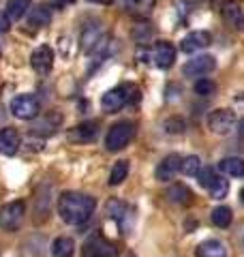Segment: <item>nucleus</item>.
<instances>
[{"label":"nucleus","instance_id":"15","mask_svg":"<svg viewBox=\"0 0 244 257\" xmlns=\"http://www.w3.org/2000/svg\"><path fill=\"white\" fill-rule=\"evenodd\" d=\"M154 62H157L159 69H169L174 67L176 62V47L167 41H161L157 47H154Z\"/></svg>","mask_w":244,"mask_h":257},{"label":"nucleus","instance_id":"1","mask_svg":"<svg viewBox=\"0 0 244 257\" xmlns=\"http://www.w3.org/2000/svg\"><path fill=\"white\" fill-rule=\"evenodd\" d=\"M94 197L86 195V193H75L67 191L58 197V212L60 219L69 225H81L86 223L94 212Z\"/></svg>","mask_w":244,"mask_h":257},{"label":"nucleus","instance_id":"17","mask_svg":"<svg viewBox=\"0 0 244 257\" xmlns=\"http://www.w3.org/2000/svg\"><path fill=\"white\" fill-rule=\"evenodd\" d=\"M195 257H227V248L218 240H203L195 248Z\"/></svg>","mask_w":244,"mask_h":257},{"label":"nucleus","instance_id":"34","mask_svg":"<svg viewBox=\"0 0 244 257\" xmlns=\"http://www.w3.org/2000/svg\"><path fill=\"white\" fill-rule=\"evenodd\" d=\"M88 3H94V5H111L113 0H88Z\"/></svg>","mask_w":244,"mask_h":257},{"label":"nucleus","instance_id":"13","mask_svg":"<svg viewBox=\"0 0 244 257\" xmlns=\"http://www.w3.org/2000/svg\"><path fill=\"white\" fill-rule=\"evenodd\" d=\"M180 163H182L180 155H167L157 167V180H161V182L174 180V176L180 172Z\"/></svg>","mask_w":244,"mask_h":257},{"label":"nucleus","instance_id":"16","mask_svg":"<svg viewBox=\"0 0 244 257\" xmlns=\"http://www.w3.org/2000/svg\"><path fill=\"white\" fill-rule=\"evenodd\" d=\"M99 39H101L99 24H88V26H84V30H81V39H79L81 50H84L86 54H90L94 50V45L99 43Z\"/></svg>","mask_w":244,"mask_h":257},{"label":"nucleus","instance_id":"29","mask_svg":"<svg viewBox=\"0 0 244 257\" xmlns=\"http://www.w3.org/2000/svg\"><path fill=\"white\" fill-rule=\"evenodd\" d=\"M163 128L169 133V135H178V133H184V128H186V122L182 118H178V116H174V118H167L165 120V124H163Z\"/></svg>","mask_w":244,"mask_h":257},{"label":"nucleus","instance_id":"33","mask_svg":"<svg viewBox=\"0 0 244 257\" xmlns=\"http://www.w3.org/2000/svg\"><path fill=\"white\" fill-rule=\"evenodd\" d=\"M54 3L58 5V7H67V5H73L75 0H54Z\"/></svg>","mask_w":244,"mask_h":257},{"label":"nucleus","instance_id":"5","mask_svg":"<svg viewBox=\"0 0 244 257\" xmlns=\"http://www.w3.org/2000/svg\"><path fill=\"white\" fill-rule=\"evenodd\" d=\"M26 214V204L24 202H11L0 208V227L7 231H15L20 229V225Z\"/></svg>","mask_w":244,"mask_h":257},{"label":"nucleus","instance_id":"25","mask_svg":"<svg viewBox=\"0 0 244 257\" xmlns=\"http://www.w3.org/2000/svg\"><path fill=\"white\" fill-rule=\"evenodd\" d=\"M231 219H233L231 208L218 206V208H214V210H212V223L216 225V227H229V225H231Z\"/></svg>","mask_w":244,"mask_h":257},{"label":"nucleus","instance_id":"21","mask_svg":"<svg viewBox=\"0 0 244 257\" xmlns=\"http://www.w3.org/2000/svg\"><path fill=\"white\" fill-rule=\"evenodd\" d=\"M28 9H30V0H9L7 3V18H9L11 22H15V20H22L24 15L28 13Z\"/></svg>","mask_w":244,"mask_h":257},{"label":"nucleus","instance_id":"32","mask_svg":"<svg viewBox=\"0 0 244 257\" xmlns=\"http://www.w3.org/2000/svg\"><path fill=\"white\" fill-rule=\"evenodd\" d=\"M11 28V20L7 18L5 13H0V35H3V32H7Z\"/></svg>","mask_w":244,"mask_h":257},{"label":"nucleus","instance_id":"19","mask_svg":"<svg viewBox=\"0 0 244 257\" xmlns=\"http://www.w3.org/2000/svg\"><path fill=\"white\" fill-rule=\"evenodd\" d=\"M218 170L227 176H235V178H242L244 176V161L238 157H227L218 163Z\"/></svg>","mask_w":244,"mask_h":257},{"label":"nucleus","instance_id":"7","mask_svg":"<svg viewBox=\"0 0 244 257\" xmlns=\"http://www.w3.org/2000/svg\"><path fill=\"white\" fill-rule=\"evenodd\" d=\"M235 124V114L231 109H214L208 116V128L216 135H227L231 133V128Z\"/></svg>","mask_w":244,"mask_h":257},{"label":"nucleus","instance_id":"20","mask_svg":"<svg viewBox=\"0 0 244 257\" xmlns=\"http://www.w3.org/2000/svg\"><path fill=\"white\" fill-rule=\"evenodd\" d=\"M73 253H75V242H73L71 238L60 236V238L54 240V244H52L54 257H73Z\"/></svg>","mask_w":244,"mask_h":257},{"label":"nucleus","instance_id":"35","mask_svg":"<svg viewBox=\"0 0 244 257\" xmlns=\"http://www.w3.org/2000/svg\"><path fill=\"white\" fill-rule=\"evenodd\" d=\"M240 135H242V138H244V120H242V122H240Z\"/></svg>","mask_w":244,"mask_h":257},{"label":"nucleus","instance_id":"36","mask_svg":"<svg viewBox=\"0 0 244 257\" xmlns=\"http://www.w3.org/2000/svg\"><path fill=\"white\" fill-rule=\"evenodd\" d=\"M242 202H244V191H242Z\"/></svg>","mask_w":244,"mask_h":257},{"label":"nucleus","instance_id":"8","mask_svg":"<svg viewBox=\"0 0 244 257\" xmlns=\"http://www.w3.org/2000/svg\"><path fill=\"white\" fill-rule=\"evenodd\" d=\"M212 43V35L206 30H195L191 35H186L182 41H180V52L184 54H193L197 50H203V47H208Z\"/></svg>","mask_w":244,"mask_h":257},{"label":"nucleus","instance_id":"14","mask_svg":"<svg viewBox=\"0 0 244 257\" xmlns=\"http://www.w3.org/2000/svg\"><path fill=\"white\" fill-rule=\"evenodd\" d=\"M20 144H22L20 133L15 131L13 126L3 128V131H0V155H7V157L15 155V152L20 150Z\"/></svg>","mask_w":244,"mask_h":257},{"label":"nucleus","instance_id":"6","mask_svg":"<svg viewBox=\"0 0 244 257\" xmlns=\"http://www.w3.org/2000/svg\"><path fill=\"white\" fill-rule=\"evenodd\" d=\"M118 248L113 246L109 240H105L101 234H94L86 240L81 246V257H116Z\"/></svg>","mask_w":244,"mask_h":257},{"label":"nucleus","instance_id":"31","mask_svg":"<svg viewBox=\"0 0 244 257\" xmlns=\"http://www.w3.org/2000/svg\"><path fill=\"white\" fill-rule=\"evenodd\" d=\"M125 210H127L125 204L118 202V199H109L107 202V214L113 216V219H120V216L125 214Z\"/></svg>","mask_w":244,"mask_h":257},{"label":"nucleus","instance_id":"30","mask_svg":"<svg viewBox=\"0 0 244 257\" xmlns=\"http://www.w3.org/2000/svg\"><path fill=\"white\" fill-rule=\"evenodd\" d=\"M216 90V86L212 79H208V77H201L197 79V84H195V94H199V96H210V94H214Z\"/></svg>","mask_w":244,"mask_h":257},{"label":"nucleus","instance_id":"18","mask_svg":"<svg viewBox=\"0 0 244 257\" xmlns=\"http://www.w3.org/2000/svg\"><path fill=\"white\" fill-rule=\"evenodd\" d=\"M167 197L169 202L180 204V206H191L193 204V191L186 184H172L167 189Z\"/></svg>","mask_w":244,"mask_h":257},{"label":"nucleus","instance_id":"12","mask_svg":"<svg viewBox=\"0 0 244 257\" xmlns=\"http://www.w3.org/2000/svg\"><path fill=\"white\" fill-rule=\"evenodd\" d=\"M30 64H32V69H35L37 73H47V71L52 69V64H54V52H52V47L50 45L37 47V50L32 52V56H30Z\"/></svg>","mask_w":244,"mask_h":257},{"label":"nucleus","instance_id":"27","mask_svg":"<svg viewBox=\"0 0 244 257\" xmlns=\"http://www.w3.org/2000/svg\"><path fill=\"white\" fill-rule=\"evenodd\" d=\"M127 3V9L133 11V13H140V15H146L152 11V7L157 0H125Z\"/></svg>","mask_w":244,"mask_h":257},{"label":"nucleus","instance_id":"24","mask_svg":"<svg viewBox=\"0 0 244 257\" xmlns=\"http://www.w3.org/2000/svg\"><path fill=\"white\" fill-rule=\"evenodd\" d=\"M208 191H210V195H212L214 199H223V197H227V191H229V184H227V180L223 178V176H214L212 178V182L206 187Z\"/></svg>","mask_w":244,"mask_h":257},{"label":"nucleus","instance_id":"28","mask_svg":"<svg viewBox=\"0 0 244 257\" xmlns=\"http://www.w3.org/2000/svg\"><path fill=\"white\" fill-rule=\"evenodd\" d=\"M154 35V30L148 26V24H137V26L133 28V37H135V41L140 43V45H146L152 39Z\"/></svg>","mask_w":244,"mask_h":257},{"label":"nucleus","instance_id":"3","mask_svg":"<svg viewBox=\"0 0 244 257\" xmlns=\"http://www.w3.org/2000/svg\"><path fill=\"white\" fill-rule=\"evenodd\" d=\"M135 138V124L129 122V120H122V122H116L109 131L107 138H105V148L109 152H118L122 148L129 146V142Z\"/></svg>","mask_w":244,"mask_h":257},{"label":"nucleus","instance_id":"9","mask_svg":"<svg viewBox=\"0 0 244 257\" xmlns=\"http://www.w3.org/2000/svg\"><path fill=\"white\" fill-rule=\"evenodd\" d=\"M214 67H216V60L212 56H197V58H193L184 64L182 73L186 77H197V75H206L210 71H214Z\"/></svg>","mask_w":244,"mask_h":257},{"label":"nucleus","instance_id":"2","mask_svg":"<svg viewBox=\"0 0 244 257\" xmlns=\"http://www.w3.org/2000/svg\"><path fill=\"white\" fill-rule=\"evenodd\" d=\"M131 96H133L135 101L140 99V94H137V88L135 86H118V88L107 90V92L103 94L101 107L107 111V114H116V111H120L129 101H131Z\"/></svg>","mask_w":244,"mask_h":257},{"label":"nucleus","instance_id":"4","mask_svg":"<svg viewBox=\"0 0 244 257\" xmlns=\"http://www.w3.org/2000/svg\"><path fill=\"white\" fill-rule=\"evenodd\" d=\"M11 114L20 120H32L41 114V103L35 94H20L11 101Z\"/></svg>","mask_w":244,"mask_h":257},{"label":"nucleus","instance_id":"10","mask_svg":"<svg viewBox=\"0 0 244 257\" xmlns=\"http://www.w3.org/2000/svg\"><path fill=\"white\" fill-rule=\"evenodd\" d=\"M221 13H223V20L229 24L233 30H244V11L240 3H235V0H225L223 7H221Z\"/></svg>","mask_w":244,"mask_h":257},{"label":"nucleus","instance_id":"23","mask_svg":"<svg viewBox=\"0 0 244 257\" xmlns=\"http://www.w3.org/2000/svg\"><path fill=\"white\" fill-rule=\"evenodd\" d=\"M127 176H129V161H118L109 172V184L111 187H118V184L127 180Z\"/></svg>","mask_w":244,"mask_h":257},{"label":"nucleus","instance_id":"11","mask_svg":"<svg viewBox=\"0 0 244 257\" xmlns=\"http://www.w3.org/2000/svg\"><path fill=\"white\" fill-rule=\"evenodd\" d=\"M96 135H99V122L88 120V122H81V124L71 128V131H69V140L77 142V144H88V142H92Z\"/></svg>","mask_w":244,"mask_h":257},{"label":"nucleus","instance_id":"26","mask_svg":"<svg viewBox=\"0 0 244 257\" xmlns=\"http://www.w3.org/2000/svg\"><path fill=\"white\" fill-rule=\"evenodd\" d=\"M199 170H201V159H199V157L191 155V157L182 159V163H180V172H182L184 176H197V172H199Z\"/></svg>","mask_w":244,"mask_h":257},{"label":"nucleus","instance_id":"22","mask_svg":"<svg viewBox=\"0 0 244 257\" xmlns=\"http://www.w3.org/2000/svg\"><path fill=\"white\" fill-rule=\"evenodd\" d=\"M50 22H52V11H50V7H37V9H32L30 11V26H35V28H41V26H50Z\"/></svg>","mask_w":244,"mask_h":257}]
</instances>
